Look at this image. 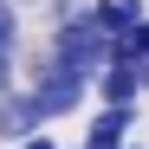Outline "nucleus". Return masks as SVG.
<instances>
[{
    "mask_svg": "<svg viewBox=\"0 0 149 149\" xmlns=\"http://www.w3.org/2000/svg\"><path fill=\"white\" fill-rule=\"evenodd\" d=\"M45 58H52L58 71H78V78H97L110 58H117V39L91 19V7L78 19H65V26H52V45H45Z\"/></svg>",
    "mask_w": 149,
    "mask_h": 149,
    "instance_id": "nucleus-1",
    "label": "nucleus"
},
{
    "mask_svg": "<svg viewBox=\"0 0 149 149\" xmlns=\"http://www.w3.org/2000/svg\"><path fill=\"white\" fill-rule=\"evenodd\" d=\"M33 97H39V110H45V123H58V117H71V110H84V97H91V78H78V71H45L39 84H26Z\"/></svg>",
    "mask_w": 149,
    "mask_h": 149,
    "instance_id": "nucleus-2",
    "label": "nucleus"
},
{
    "mask_svg": "<svg viewBox=\"0 0 149 149\" xmlns=\"http://www.w3.org/2000/svg\"><path fill=\"white\" fill-rule=\"evenodd\" d=\"M45 130V110H39V97L26 91V84H13L7 97H0V149H19L26 136H39Z\"/></svg>",
    "mask_w": 149,
    "mask_h": 149,
    "instance_id": "nucleus-3",
    "label": "nucleus"
},
{
    "mask_svg": "<svg viewBox=\"0 0 149 149\" xmlns=\"http://www.w3.org/2000/svg\"><path fill=\"white\" fill-rule=\"evenodd\" d=\"M91 91L104 97V104H136L149 84H143V65H130V58H110V65L91 78Z\"/></svg>",
    "mask_w": 149,
    "mask_h": 149,
    "instance_id": "nucleus-4",
    "label": "nucleus"
},
{
    "mask_svg": "<svg viewBox=\"0 0 149 149\" xmlns=\"http://www.w3.org/2000/svg\"><path fill=\"white\" fill-rule=\"evenodd\" d=\"M130 123H136V104H104L91 117V130H84V149H130V143H123Z\"/></svg>",
    "mask_w": 149,
    "mask_h": 149,
    "instance_id": "nucleus-5",
    "label": "nucleus"
},
{
    "mask_svg": "<svg viewBox=\"0 0 149 149\" xmlns=\"http://www.w3.org/2000/svg\"><path fill=\"white\" fill-rule=\"evenodd\" d=\"M91 19H97L110 39H123V33H130L136 19H149V13H143V0H91Z\"/></svg>",
    "mask_w": 149,
    "mask_h": 149,
    "instance_id": "nucleus-6",
    "label": "nucleus"
},
{
    "mask_svg": "<svg viewBox=\"0 0 149 149\" xmlns=\"http://www.w3.org/2000/svg\"><path fill=\"white\" fill-rule=\"evenodd\" d=\"M117 58H130V65H143V78H149V19H136L130 33L117 39Z\"/></svg>",
    "mask_w": 149,
    "mask_h": 149,
    "instance_id": "nucleus-7",
    "label": "nucleus"
},
{
    "mask_svg": "<svg viewBox=\"0 0 149 149\" xmlns=\"http://www.w3.org/2000/svg\"><path fill=\"white\" fill-rule=\"evenodd\" d=\"M91 7V0H45V19H52V26H65V19H78Z\"/></svg>",
    "mask_w": 149,
    "mask_h": 149,
    "instance_id": "nucleus-8",
    "label": "nucleus"
},
{
    "mask_svg": "<svg viewBox=\"0 0 149 149\" xmlns=\"http://www.w3.org/2000/svg\"><path fill=\"white\" fill-rule=\"evenodd\" d=\"M13 52H19V45H7V39H0V97L19 84V71H13Z\"/></svg>",
    "mask_w": 149,
    "mask_h": 149,
    "instance_id": "nucleus-9",
    "label": "nucleus"
},
{
    "mask_svg": "<svg viewBox=\"0 0 149 149\" xmlns=\"http://www.w3.org/2000/svg\"><path fill=\"white\" fill-rule=\"evenodd\" d=\"M0 39L19 45V7H13V0H0Z\"/></svg>",
    "mask_w": 149,
    "mask_h": 149,
    "instance_id": "nucleus-10",
    "label": "nucleus"
},
{
    "mask_svg": "<svg viewBox=\"0 0 149 149\" xmlns=\"http://www.w3.org/2000/svg\"><path fill=\"white\" fill-rule=\"evenodd\" d=\"M19 149H58V143H52V136L39 130V136H26V143H19Z\"/></svg>",
    "mask_w": 149,
    "mask_h": 149,
    "instance_id": "nucleus-11",
    "label": "nucleus"
},
{
    "mask_svg": "<svg viewBox=\"0 0 149 149\" xmlns=\"http://www.w3.org/2000/svg\"><path fill=\"white\" fill-rule=\"evenodd\" d=\"M13 7H45V0H13Z\"/></svg>",
    "mask_w": 149,
    "mask_h": 149,
    "instance_id": "nucleus-12",
    "label": "nucleus"
},
{
    "mask_svg": "<svg viewBox=\"0 0 149 149\" xmlns=\"http://www.w3.org/2000/svg\"><path fill=\"white\" fill-rule=\"evenodd\" d=\"M143 84H149V78H143Z\"/></svg>",
    "mask_w": 149,
    "mask_h": 149,
    "instance_id": "nucleus-13",
    "label": "nucleus"
}]
</instances>
